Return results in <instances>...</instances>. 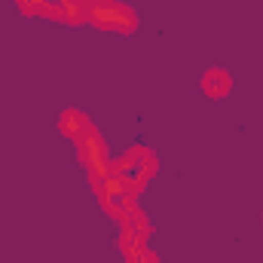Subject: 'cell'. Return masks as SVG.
<instances>
[{"label":"cell","mask_w":263,"mask_h":263,"mask_svg":"<svg viewBox=\"0 0 263 263\" xmlns=\"http://www.w3.org/2000/svg\"><path fill=\"white\" fill-rule=\"evenodd\" d=\"M156 168H159V159L153 156V150L150 147H129L117 162H114V175L129 187V193L135 199L144 193V187H147V181L156 175Z\"/></svg>","instance_id":"1"},{"label":"cell","mask_w":263,"mask_h":263,"mask_svg":"<svg viewBox=\"0 0 263 263\" xmlns=\"http://www.w3.org/2000/svg\"><path fill=\"white\" fill-rule=\"evenodd\" d=\"M80 6L86 9V22L101 28V31L132 34L138 28V15L126 3H117V0H80Z\"/></svg>","instance_id":"2"},{"label":"cell","mask_w":263,"mask_h":263,"mask_svg":"<svg viewBox=\"0 0 263 263\" xmlns=\"http://www.w3.org/2000/svg\"><path fill=\"white\" fill-rule=\"evenodd\" d=\"M77 150H80V162L86 165V172H89V181H92V184H95V181H101L104 175H110L114 162H110V156H107V144H104L101 132L95 129V126H89L86 135L77 141Z\"/></svg>","instance_id":"3"},{"label":"cell","mask_w":263,"mask_h":263,"mask_svg":"<svg viewBox=\"0 0 263 263\" xmlns=\"http://www.w3.org/2000/svg\"><path fill=\"white\" fill-rule=\"evenodd\" d=\"M92 190H95V196H98V202H101V208H104L110 217H117V220L138 202V199L129 193V187L114 175V168H110V175H104L101 181H95Z\"/></svg>","instance_id":"4"},{"label":"cell","mask_w":263,"mask_h":263,"mask_svg":"<svg viewBox=\"0 0 263 263\" xmlns=\"http://www.w3.org/2000/svg\"><path fill=\"white\" fill-rule=\"evenodd\" d=\"M89 126H92V123H89L86 114L77 110V107H67L65 114H62V120H59V132H62L65 138H73V141H80Z\"/></svg>","instance_id":"5"},{"label":"cell","mask_w":263,"mask_h":263,"mask_svg":"<svg viewBox=\"0 0 263 263\" xmlns=\"http://www.w3.org/2000/svg\"><path fill=\"white\" fill-rule=\"evenodd\" d=\"M230 89H233V77L227 70H205V77H202V92L205 95L223 98V95H230Z\"/></svg>","instance_id":"6"},{"label":"cell","mask_w":263,"mask_h":263,"mask_svg":"<svg viewBox=\"0 0 263 263\" xmlns=\"http://www.w3.org/2000/svg\"><path fill=\"white\" fill-rule=\"evenodd\" d=\"M18 9L25 15H43V18L62 22V0H18Z\"/></svg>","instance_id":"7"},{"label":"cell","mask_w":263,"mask_h":263,"mask_svg":"<svg viewBox=\"0 0 263 263\" xmlns=\"http://www.w3.org/2000/svg\"><path fill=\"white\" fill-rule=\"evenodd\" d=\"M120 223H123V230H126V233H132V236H138V239H144V242H147V236H150V223H147L144 211L138 208V202H135L129 211L120 217Z\"/></svg>","instance_id":"8"},{"label":"cell","mask_w":263,"mask_h":263,"mask_svg":"<svg viewBox=\"0 0 263 263\" xmlns=\"http://www.w3.org/2000/svg\"><path fill=\"white\" fill-rule=\"evenodd\" d=\"M120 251H123L126 263H135L138 260V254L144 251V239H138V236H132V233L123 230V236H120Z\"/></svg>","instance_id":"9"},{"label":"cell","mask_w":263,"mask_h":263,"mask_svg":"<svg viewBox=\"0 0 263 263\" xmlns=\"http://www.w3.org/2000/svg\"><path fill=\"white\" fill-rule=\"evenodd\" d=\"M62 22H67V25L86 22V9L80 6V0H62Z\"/></svg>","instance_id":"10"},{"label":"cell","mask_w":263,"mask_h":263,"mask_svg":"<svg viewBox=\"0 0 263 263\" xmlns=\"http://www.w3.org/2000/svg\"><path fill=\"white\" fill-rule=\"evenodd\" d=\"M135 263H159V257H156L153 251H147V248H144V251L138 254V260H135Z\"/></svg>","instance_id":"11"}]
</instances>
